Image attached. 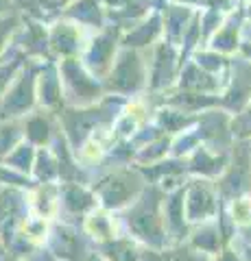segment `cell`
Returning <instances> with one entry per match:
<instances>
[{"mask_svg":"<svg viewBox=\"0 0 251 261\" xmlns=\"http://www.w3.org/2000/svg\"><path fill=\"white\" fill-rule=\"evenodd\" d=\"M234 218L238 222H249L251 220V200H238L234 205Z\"/></svg>","mask_w":251,"mask_h":261,"instance_id":"obj_1","label":"cell"}]
</instances>
